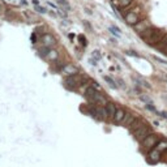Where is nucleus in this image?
<instances>
[{
    "label": "nucleus",
    "instance_id": "31",
    "mask_svg": "<svg viewBox=\"0 0 167 167\" xmlns=\"http://www.w3.org/2000/svg\"><path fill=\"white\" fill-rule=\"evenodd\" d=\"M33 4H34V5H39V0H33Z\"/></svg>",
    "mask_w": 167,
    "mask_h": 167
},
{
    "label": "nucleus",
    "instance_id": "34",
    "mask_svg": "<svg viewBox=\"0 0 167 167\" xmlns=\"http://www.w3.org/2000/svg\"><path fill=\"white\" fill-rule=\"evenodd\" d=\"M166 80H167V78H166Z\"/></svg>",
    "mask_w": 167,
    "mask_h": 167
},
{
    "label": "nucleus",
    "instance_id": "30",
    "mask_svg": "<svg viewBox=\"0 0 167 167\" xmlns=\"http://www.w3.org/2000/svg\"><path fill=\"white\" fill-rule=\"evenodd\" d=\"M127 54H128V55H132V56H136V57H137L138 55H137V54H136L135 52V51H127Z\"/></svg>",
    "mask_w": 167,
    "mask_h": 167
},
{
    "label": "nucleus",
    "instance_id": "18",
    "mask_svg": "<svg viewBox=\"0 0 167 167\" xmlns=\"http://www.w3.org/2000/svg\"><path fill=\"white\" fill-rule=\"evenodd\" d=\"M101 57H102V55H101V51H98V50H95V51H93V54H92V64L94 65L95 63L94 62H99L101 60Z\"/></svg>",
    "mask_w": 167,
    "mask_h": 167
},
{
    "label": "nucleus",
    "instance_id": "15",
    "mask_svg": "<svg viewBox=\"0 0 167 167\" xmlns=\"http://www.w3.org/2000/svg\"><path fill=\"white\" fill-rule=\"evenodd\" d=\"M136 118H135V115L133 114H130V112H125V115H124V119L121 123L124 124V125H127V127H129L130 125V123H132L133 120H135Z\"/></svg>",
    "mask_w": 167,
    "mask_h": 167
},
{
    "label": "nucleus",
    "instance_id": "9",
    "mask_svg": "<svg viewBox=\"0 0 167 167\" xmlns=\"http://www.w3.org/2000/svg\"><path fill=\"white\" fill-rule=\"evenodd\" d=\"M62 72H63V73H65V75H68V76L80 73V72H78V68H77V67H75L73 64H69V63L63 67V68H62Z\"/></svg>",
    "mask_w": 167,
    "mask_h": 167
},
{
    "label": "nucleus",
    "instance_id": "7",
    "mask_svg": "<svg viewBox=\"0 0 167 167\" xmlns=\"http://www.w3.org/2000/svg\"><path fill=\"white\" fill-rule=\"evenodd\" d=\"M124 21H125L128 25H132V26H135L136 24L140 21L138 19V16H137V13H135V12H128V13L124 16Z\"/></svg>",
    "mask_w": 167,
    "mask_h": 167
},
{
    "label": "nucleus",
    "instance_id": "4",
    "mask_svg": "<svg viewBox=\"0 0 167 167\" xmlns=\"http://www.w3.org/2000/svg\"><path fill=\"white\" fill-rule=\"evenodd\" d=\"M84 82H85V77L80 73L68 76V77L65 78V81H64L65 86L69 87V89H76V87L80 86V85H82Z\"/></svg>",
    "mask_w": 167,
    "mask_h": 167
},
{
    "label": "nucleus",
    "instance_id": "33",
    "mask_svg": "<svg viewBox=\"0 0 167 167\" xmlns=\"http://www.w3.org/2000/svg\"><path fill=\"white\" fill-rule=\"evenodd\" d=\"M1 11H3V8H1V5H0V13H1Z\"/></svg>",
    "mask_w": 167,
    "mask_h": 167
},
{
    "label": "nucleus",
    "instance_id": "26",
    "mask_svg": "<svg viewBox=\"0 0 167 167\" xmlns=\"http://www.w3.org/2000/svg\"><path fill=\"white\" fill-rule=\"evenodd\" d=\"M78 41H80V43L82 44V46H86V38H85L84 35H78Z\"/></svg>",
    "mask_w": 167,
    "mask_h": 167
},
{
    "label": "nucleus",
    "instance_id": "14",
    "mask_svg": "<svg viewBox=\"0 0 167 167\" xmlns=\"http://www.w3.org/2000/svg\"><path fill=\"white\" fill-rule=\"evenodd\" d=\"M144 125V120L142 119H135L130 123V125H129V129H130V132H135V130H137L140 127H142Z\"/></svg>",
    "mask_w": 167,
    "mask_h": 167
},
{
    "label": "nucleus",
    "instance_id": "17",
    "mask_svg": "<svg viewBox=\"0 0 167 167\" xmlns=\"http://www.w3.org/2000/svg\"><path fill=\"white\" fill-rule=\"evenodd\" d=\"M103 80H105L106 82H107V85H108L110 87H112V89H118V85L115 84V81L112 80L110 76H103Z\"/></svg>",
    "mask_w": 167,
    "mask_h": 167
},
{
    "label": "nucleus",
    "instance_id": "16",
    "mask_svg": "<svg viewBox=\"0 0 167 167\" xmlns=\"http://www.w3.org/2000/svg\"><path fill=\"white\" fill-rule=\"evenodd\" d=\"M55 1H56V4L60 5V7H62L65 12H69V11H71V5H69V3L67 1V0H55Z\"/></svg>",
    "mask_w": 167,
    "mask_h": 167
},
{
    "label": "nucleus",
    "instance_id": "22",
    "mask_svg": "<svg viewBox=\"0 0 167 167\" xmlns=\"http://www.w3.org/2000/svg\"><path fill=\"white\" fill-rule=\"evenodd\" d=\"M110 32L115 35V37H119V35H120V30L118 28H115V26H110Z\"/></svg>",
    "mask_w": 167,
    "mask_h": 167
},
{
    "label": "nucleus",
    "instance_id": "19",
    "mask_svg": "<svg viewBox=\"0 0 167 167\" xmlns=\"http://www.w3.org/2000/svg\"><path fill=\"white\" fill-rule=\"evenodd\" d=\"M165 47H167V34L163 35V38H162V41L159 42V43L157 44V48H159V50H163Z\"/></svg>",
    "mask_w": 167,
    "mask_h": 167
},
{
    "label": "nucleus",
    "instance_id": "10",
    "mask_svg": "<svg viewBox=\"0 0 167 167\" xmlns=\"http://www.w3.org/2000/svg\"><path fill=\"white\" fill-rule=\"evenodd\" d=\"M150 22H149L148 20H145V21H138L137 24L135 25V29L137 30V33H141V32H144V30H146L148 28H150Z\"/></svg>",
    "mask_w": 167,
    "mask_h": 167
},
{
    "label": "nucleus",
    "instance_id": "3",
    "mask_svg": "<svg viewBox=\"0 0 167 167\" xmlns=\"http://www.w3.org/2000/svg\"><path fill=\"white\" fill-rule=\"evenodd\" d=\"M159 141V136L156 133H149V135L141 141V150L142 151H150L151 149L156 148V145Z\"/></svg>",
    "mask_w": 167,
    "mask_h": 167
},
{
    "label": "nucleus",
    "instance_id": "23",
    "mask_svg": "<svg viewBox=\"0 0 167 167\" xmlns=\"http://www.w3.org/2000/svg\"><path fill=\"white\" fill-rule=\"evenodd\" d=\"M57 57V52L56 51H50V52H48V55H47V59H50V60H54V59H56Z\"/></svg>",
    "mask_w": 167,
    "mask_h": 167
},
{
    "label": "nucleus",
    "instance_id": "6",
    "mask_svg": "<svg viewBox=\"0 0 167 167\" xmlns=\"http://www.w3.org/2000/svg\"><path fill=\"white\" fill-rule=\"evenodd\" d=\"M148 162L151 163V165H154V163L159 162L161 157H162V153L161 151H158L157 149H151L150 151H148Z\"/></svg>",
    "mask_w": 167,
    "mask_h": 167
},
{
    "label": "nucleus",
    "instance_id": "11",
    "mask_svg": "<svg viewBox=\"0 0 167 167\" xmlns=\"http://www.w3.org/2000/svg\"><path fill=\"white\" fill-rule=\"evenodd\" d=\"M124 115H125V111H124L123 108H116V112H115V115L112 116V119H114L115 123L120 124L124 119Z\"/></svg>",
    "mask_w": 167,
    "mask_h": 167
},
{
    "label": "nucleus",
    "instance_id": "8",
    "mask_svg": "<svg viewBox=\"0 0 167 167\" xmlns=\"http://www.w3.org/2000/svg\"><path fill=\"white\" fill-rule=\"evenodd\" d=\"M42 42H43V44L44 46H47V47H54L56 44L55 37L51 35V34H44L43 37H42Z\"/></svg>",
    "mask_w": 167,
    "mask_h": 167
},
{
    "label": "nucleus",
    "instance_id": "32",
    "mask_svg": "<svg viewBox=\"0 0 167 167\" xmlns=\"http://www.w3.org/2000/svg\"><path fill=\"white\" fill-rule=\"evenodd\" d=\"M163 54H165V55L167 56V47H165V48H163Z\"/></svg>",
    "mask_w": 167,
    "mask_h": 167
},
{
    "label": "nucleus",
    "instance_id": "27",
    "mask_svg": "<svg viewBox=\"0 0 167 167\" xmlns=\"http://www.w3.org/2000/svg\"><path fill=\"white\" fill-rule=\"evenodd\" d=\"M154 60H157V62L161 63V64H167V60L166 59H161V57H158V56H154Z\"/></svg>",
    "mask_w": 167,
    "mask_h": 167
},
{
    "label": "nucleus",
    "instance_id": "25",
    "mask_svg": "<svg viewBox=\"0 0 167 167\" xmlns=\"http://www.w3.org/2000/svg\"><path fill=\"white\" fill-rule=\"evenodd\" d=\"M146 108H148V110L149 111H153V112H156V114H157V110H156V107H154V106H153V103H151V102H149V103H146Z\"/></svg>",
    "mask_w": 167,
    "mask_h": 167
},
{
    "label": "nucleus",
    "instance_id": "24",
    "mask_svg": "<svg viewBox=\"0 0 167 167\" xmlns=\"http://www.w3.org/2000/svg\"><path fill=\"white\" fill-rule=\"evenodd\" d=\"M35 11L38 12V13H42V14H44V13H47V9L46 8H43V7H41V5H35Z\"/></svg>",
    "mask_w": 167,
    "mask_h": 167
},
{
    "label": "nucleus",
    "instance_id": "29",
    "mask_svg": "<svg viewBox=\"0 0 167 167\" xmlns=\"http://www.w3.org/2000/svg\"><path fill=\"white\" fill-rule=\"evenodd\" d=\"M157 114H159L162 118H165V119H167V112H166V111H161V112H157Z\"/></svg>",
    "mask_w": 167,
    "mask_h": 167
},
{
    "label": "nucleus",
    "instance_id": "2",
    "mask_svg": "<svg viewBox=\"0 0 167 167\" xmlns=\"http://www.w3.org/2000/svg\"><path fill=\"white\" fill-rule=\"evenodd\" d=\"M85 97L90 103H94V105H98V106H106V98L99 93V90L94 86H89L86 90H85Z\"/></svg>",
    "mask_w": 167,
    "mask_h": 167
},
{
    "label": "nucleus",
    "instance_id": "28",
    "mask_svg": "<svg viewBox=\"0 0 167 167\" xmlns=\"http://www.w3.org/2000/svg\"><path fill=\"white\" fill-rule=\"evenodd\" d=\"M140 98H141V101H144L145 103H149V102H150V99H149L146 95H141V97H140Z\"/></svg>",
    "mask_w": 167,
    "mask_h": 167
},
{
    "label": "nucleus",
    "instance_id": "21",
    "mask_svg": "<svg viewBox=\"0 0 167 167\" xmlns=\"http://www.w3.org/2000/svg\"><path fill=\"white\" fill-rule=\"evenodd\" d=\"M118 1H119V7L120 8H125V7H128L133 0H118Z\"/></svg>",
    "mask_w": 167,
    "mask_h": 167
},
{
    "label": "nucleus",
    "instance_id": "1",
    "mask_svg": "<svg viewBox=\"0 0 167 167\" xmlns=\"http://www.w3.org/2000/svg\"><path fill=\"white\" fill-rule=\"evenodd\" d=\"M138 35L145 39V42H146L149 46H157V44L162 41L165 33L161 29H156V28H153V26H150V28H148L146 30H144V32L138 33Z\"/></svg>",
    "mask_w": 167,
    "mask_h": 167
},
{
    "label": "nucleus",
    "instance_id": "13",
    "mask_svg": "<svg viewBox=\"0 0 167 167\" xmlns=\"http://www.w3.org/2000/svg\"><path fill=\"white\" fill-rule=\"evenodd\" d=\"M158 151H161V153H165V151L167 150V138H162L158 141V144L156 145V148Z\"/></svg>",
    "mask_w": 167,
    "mask_h": 167
},
{
    "label": "nucleus",
    "instance_id": "12",
    "mask_svg": "<svg viewBox=\"0 0 167 167\" xmlns=\"http://www.w3.org/2000/svg\"><path fill=\"white\" fill-rule=\"evenodd\" d=\"M105 108H106V112H107V116L108 118H112L115 115V112H116V107H115V105H114V103H111V102L106 103Z\"/></svg>",
    "mask_w": 167,
    "mask_h": 167
},
{
    "label": "nucleus",
    "instance_id": "5",
    "mask_svg": "<svg viewBox=\"0 0 167 167\" xmlns=\"http://www.w3.org/2000/svg\"><path fill=\"white\" fill-rule=\"evenodd\" d=\"M150 125L149 124H146V123H144V125L142 127H140V128L137 129V130H135L133 132V135H135V138L136 140H138V141H142L146 136L150 133Z\"/></svg>",
    "mask_w": 167,
    "mask_h": 167
},
{
    "label": "nucleus",
    "instance_id": "20",
    "mask_svg": "<svg viewBox=\"0 0 167 167\" xmlns=\"http://www.w3.org/2000/svg\"><path fill=\"white\" fill-rule=\"evenodd\" d=\"M48 52H50V47L43 46L42 48H39V55H41V56H46V57H47Z\"/></svg>",
    "mask_w": 167,
    "mask_h": 167
}]
</instances>
